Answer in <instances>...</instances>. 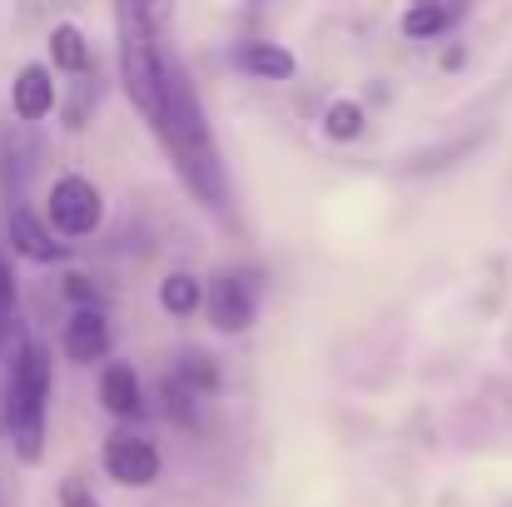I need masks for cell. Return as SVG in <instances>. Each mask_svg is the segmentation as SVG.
I'll return each instance as SVG.
<instances>
[{"label":"cell","mask_w":512,"mask_h":507,"mask_svg":"<svg viewBox=\"0 0 512 507\" xmlns=\"http://www.w3.org/2000/svg\"><path fill=\"white\" fill-rule=\"evenodd\" d=\"M20 343H25V338H20V289H15V269H10V259L0 254V363L15 358Z\"/></svg>","instance_id":"cell-14"},{"label":"cell","mask_w":512,"mask_h":507,"mask_svg":"<svg viewBox=\"0 0 512 507\" xmlns=\"http://www.w3.org/2000/svg\"><path fill=\"white\" fill-rule=\"evenodd\" d=\"M100 403H105V413H115V418H140V408H145L140 373H135L130 363H110V368L100 373Z\"/></svg>","instance_id":"cell-11"},{"label":"cell","mask_w":512,"mask_h":507,"mask_svg":"<svg viewBox=\"0 0 512 507\" xmlns=\"http://www.w3.org/2000/svg\"><path fill=\"white\" fill-rule=\"evenodd\" d=\"M115 40H120V85L130 105L155 120L160 110V85H165V40H160V10L150 5H115Z\"/></svg>","instance_id":"cell-3"},{"label":"cell","mask_w":512,"mask_h":507,"mask_svg":"<svg viewBox=\"0 0 512 507\" xmlns=\"http://www.w3.org/2000/svg\"><path fill=\"white\" fill-rule=\"evenodd\" d=\"M30 169H35V145H30V135H25L20 125L0 130V194H5V214H10V209H25L20 199H25Z\"/></svg>","instance_id":"cell-7"},{"label":"cell","mask_w":512,"mask_h":507,"mask_svg":"<svg viewBox=\"0 0 512 507\" xmlns=\"http://www.w3.org/2000/svg\"><path fill=\"white\" fill-rule=\"evenodd\" d=\"M170 378H179V383L199 398V393H214V388H219V363H214L204 348H179Z\"/></svg>","instance_id":"cell-16"},{"label":"cell","mask_w":512,"mask_h":507,"mask_svg":"<svg viewBox=\"0 0 512 507\" xmlns=\"http://www.w3.org/2000/svg\"><path fill=\"white\" fill-rule=\"evenodd\" d=\"M50 65L65 70V75H95L90 40H85L75 25H55V30H50Z\"/></svg>","instance_id":"cell-13"},{"label":"cell","mask_w":512,"mask_h":507,"mask_svg":"<svg viewBox=\"0 0 512 507\" xmlns=\"http://www.w3.org/2000/svg\"><path fill=\"white\" fill-rule=\"evenodd\" d=\"M10 110L20 125H35L55 110V80H50V65H20L15 85H10Z\"/></svg>","instance_id":"cell-9"},{"label":"cell","mask_w":512,"mask_h":507,"mask_svg":"<svg viewBox=\"0 0 512 507\" xmlns=\"http://www.w3.org/2000/svg\"><path fill=\"white\" fill-rule=\"evenodd\" d=\"M204 309H209V324L219 334H249L254 319H259V274H249V269H219V274H209Z\"/></svg>","instance_id":"cell-4"},{"label":"cell","mask_w":512,"mask_h":507,"mask_svg":"<svg viewBox=\"0 0 512 507\" xmlns=\"http://www.w3.org/2000/svg\"><path fill=\"white\" fill-rule=\"evenodd\" d=\"M150 130L160 135L165 155L174 160L179 179H184V189H189L204 209L229 214V199H234L229 169L219 160V140H214V130H209V120H204L199 90H194L184 60L174 55V45H165V85H160V110H155Z\"/></svg>","instance_id":"cell-1"},{"label":"cell","mask_w":512,"mask_h":507,"mask_svg":"<svg viewBox=\"0 0 512 507\" xmlns=\"http://www.w3.org/2000/svg\"><path fill=\"white\" fill-rule=\"evenodd\" d=\"M160 304H165V314L184 319V314H194V309L204 304V284H199L194 274L174 269V274H165V279H160Z\"/></svg>","instance_id":"cell-17"},{"label":"cell","mask_w":512,"mask_h":507,"mask_svg":"<svg viewBox=\"0 0 512 507\" xmlns=\"http://www.w3.org/2000/svg\"><path fill=\"white\" fill-rule=\"evenodd\" d=\"M100 463L120 488H155L160 483V448L140 433H110L100 448Z\"/></svg>","instance_id":"cell-6"},{"label":"cell","mask_w":512,"mask_h":507,"mask_svg":"<svg viewBox=\"0 0 512 507\" xmlns=\"http://www.w3.org/2000/svg\"><path fill=\"white\" fill-rule=\"evenodd\" d=\"M160 393H165V413H170L174 423H179V428H194V403H199V398H194L179 378H170V373H165Z\"/></svg>","instance_id":"cell-19"},{"label":"cell","mask_w":512,"mask_h":507,"mask_svg":"<svg viewBox=\"0 0 512 507\" xmlns=\"http://www.w3.org/2000/svg\"><path fill=\"white\" fill-rule=\"evenodd\" d=\"M50 224L65 239H85L105 224V194L85 174H60L50 184Z\"/></svg>","instance_id":"cell-5"},{"label":"cell","mask_w":512,"mask_h":507,"mask_svg":"<svg viewBox=\"0 0 512 507\" xmlns=\"http://www.w3.org/2000/svg\"><path fill=\"white\" fill-rule=\"evenodd\" d=\"M5 239H10V249L25 254L30 264H55V259H65V244L50 239V224H45L40 214H30V209H10V214H5Z\"/></svg>","instance_id":"cell-8"},{"label":"cell","mask_w":512,"mask_h":507,"mask_svg":"<svg viewBox=\"0 0 512 507\" xmlns=\"http://www.w3.org/2000/svg\"><path fill=\"white\" fill-rule=\"evenodd\" d=\"M65 294H70L80 309H100V289H95L85 274H70V279H65Z\"/></svg>","instance_id":"cell-21"},{"label":"cell","mask_w":512,"mask_h":507,"mask_svg":"<svg viewBox=\"0 0 512 507\" xmlns=\"http://www.w3.org/2000/svg\"><path fill=\"white\" fill-rule=\"evenodd\" d=\"M468 10L463 5H413V10H403V35L408 40H438V35H448L458 20H463Z\"/></svg>","instance_id":"cell-15"},{"label":"cell","mask_w":512,"mask_h":507,"mask_svg":"<svg viewBox=\"0 0 512 507\" xmlns=\"http://www.w3.org/2000/svg\"><path fill=\"white\" fill-rule=\"evenodd\" d=\"M45 418H50V353L25 338L15 358H5L0 378V423L20 463L45 458Z\"/></svg>","instance_id":"cell-2"},{"label":"cell","mask_w":512,"mask_h":507,"mask_svg":"<svg viewBox=\"0 0 512 507\" xmlns=\"http://www.w3.org/2000/svg\"><path fill=\"white\" fill-rule=\"evenodd\" d=\"M234 60H239L249 75H259V80H289V75L299 70V60H294L284 45H274V40H244Z\"/></svg>","instance_id":"cell-12"},{"label":"cell","mask_w":512,"mask_h":507,"mask_svg":"<svg viewBox=\"0 0 512 507\" xmlns=\"http://www.w3.org/2000/svg\"><path fill=\"white\" fill-rule=\"evenodd\" d=\"M60 507H105V503L90 493V483H85L80 473H70V478L60 483Z\"/></svg>","instance_id":"cell-20"},{"label":"cell","mask_w":512,"mask_h":507,"mask_svg":"<svg viewBox=\"0 0 512 507\" xmlns=\"http://www.w3.org/2000/svg\"><path fill=\"white\" fill-rule=\"evenodd\" d=\"M324 135H329V140H358V135H363V105L334 100L329 115H324Z\"/></svg>","instance_id":"cell-18"},{"label":"cell","mask_w":512,"mask_h":507,"mask_svg":"<svg viewBox=\"0 0 512 507\" xmlns=\"http://www.w3.org/2000/svg\"><path fill=\"white\" fill-rule=\"evenodd\" d=\"M110 353V319L105 309H75L65 324V358L75 363H95Z\"/></svg>","instance_id":"cell-10"}]
</instances>
